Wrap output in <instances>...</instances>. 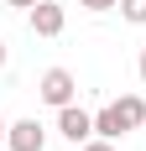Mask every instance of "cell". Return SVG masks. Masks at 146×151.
<instances>
[{
    "label": "cell",
    "mask_w": 146,
    "mask_h": 151,
    "mask_svg": "<svg viewBox=\"0 0 146 151\" xmlns=\"http://www.w3.org/2000/svg\"><path fill=\"white\" fill-rule=\"evenodd\" d=\"M37 94H42L52 109H63V104H73L78 83H73V73H68V68H47V73H42V89H37Z\"/></svg>",
    "instance_id": "6da1fadb"
},
{
    "label": "cell",
    "mask_w": 146,
    "mask_h": 151,
    "mask_svg": "<svg viewBox=\"0 0 146 151\" xmlns=\"http://www.w3.org/2000/svg\"><path fill=\"white\" fill-rule=\"evenodd\" d=\"M5 130H11V125H5V120H0V146H5Z\"/></svg>",
    "instance_id": "4fadbf2b"
},
{
    "label": "cell",
    "mask_w": 146,
    "mask_h": 151,
    "mask_svg": "<svg viewBox=\"0 0 146 151\" xmlns=\"http://www.w3.org/2000/svg\"><path fill=\"white\" fill-rule=\"evenodd\" d=\"M5 5H16V11H31V5H37V0H5Z\"/></svg>",
    "instance_id": "30bf717a"
},
{
    "label": "cell",
    "mask_w": 146,
    "mask_h": 151,
    "mask_svg": "<svg viewBox=\"0 0 146 151\" xmlns=\"http://www.w3.org/2000/svg\"><path fill=\"white\" fill-rule=\"evenodd\" d=\"M94 136H110V141L125 136V120H120V109H115V104H104L99 115H94Z\"/></svg>",
    "instance_id": "8992f818"
},
{
    "label": "cell",
    "mask_w": 146,
    "mask_h": 151,
    "mask_svg": "<svg viewBox=\"0 0 146 151\" xmlns=\"http://www.w3.org/2000/svg\"><path fill=\"white\" fill-rule=\"evenodd\" d=\"M84 151H115V141H110V136H89Z\"/></svg>",
    "instance_id": "ba28073f"
},
{
    "label": "cell",
    "mask_w": 146,
    "mask_h": 151,
    "mask_svg": "<svg viewBox=\"0 0 146 151\" xmlns=\"http://www.w3.org/2000/svg\"><path fill=\"white\" fill-rule=\"evenodd\" d=\"M115 109H120V120H125V130H141V125H146V99H141V94L115 99Z\"/></svg>",
    "instance_id": "5b68a950"
},
{
    "label": "cell",
    "mask_w": 146,
    "mask_h": 151,
    "mask_svg": "<svg viewBox=\"0 0 146 151\" xmlns=\"http://www.w3.org/2000/svg\"><path fill=\"white\" fill-rule=\"evenodd\" d=\"M120 16L131 26H146V0H120Z\"/></svg>",
    "instance_id": "52a82bcc"
},
{
    "label": "cell",
    "mask_w": 146,
    "mask_h": 151,
    "mask_svg": "<svg viewBox=\"0 0 146 151\" xmlns=\"http://www.w3.org/2000/svg\"><path fill=\"white\" fill-rule=\"evenodd\" d=\"M58 130L73 141V146H84V141L94 136V115H89V109H78V104H63V109H58Z\"/></svg>",
    "instance_id": "3957f363"
},
{
    "label": "cell",
    "mask_w": 146,
    "mask_h": 151,
    "mask_svg": "<svg viewBox=\"0 0 146 151\" xmlns=\"http://www.w3.org/2000/svg\"><path fill=\"white\" fill-rule=\"evenodd\" d=\"M5 146H11V151H42L47 146V130L37 120H16L11 130H5Z\"/></svg>",
    "instance_id": "277c9868"
},
{
    "label": "cell",
    "mask_w": 146,
    "mask_h": 151,
    "mask_svg": "<svg viewBox=\"0 0 146 151\" xmlns=\"http://www.w3.org/2000/svg\"><path fill=\"white\" fill-rule=\"evenodd\" d=\"M136 68H141V83H146V47H141V63H136Z\"/></svg>",
    "instance_id": "8fae6325"
},
{
    "label": "cell",
    "mask_w": 146,
    "mask_h": 151,
    "mask_svg": "<svg viewBox=\"0 0 146 151\" xmlns=\"http://www.w3.org/2000/svg\"><path fill=\"white\" fill-rule=\"evenodd\" d=\"M26 16H31V31L37 37H63V26H68V11H63L58 0H37Z\"/></svg>",
    "instance_id": "7a4b0ae2"
},
{
    "label": "cell",
    "mask_w": 146,
    "mask_h": 151,
    "mask_svg": "<svg viewBox=\"0 0 146 151\" xmlns=\"http://www.w3.org/2000/svg\"><path fill=\"white\" fill-rule=\"evenodd\" d=\"M0 151H11V146H0Z\"/></svg>",
    "instance_id": "5bb4252c"
},
{
    "label": "cell",
    "mask_w": 146,
    "mask_h": 151,
    "mask_svg": "<svg viewBox=\"0 0 146 151\" xmlns=\"http://www.w3.org/2000/svg\"><path fill=\"white\" fill-rule=\"evenodd\" d=\"M84 11H110V5H120V0H78Z\"/></svg>",
    "instance_id": "9c48e42d"
},
{
    "label": "cell",
    "mask_w": 146,
    "mask_h": 151,
    "mask_svg": "<svg viewBox=\"0 0 146 151\" xmlns=\"http://www.w3.org/2000/svg\"><path fill=\"white\" fill-rule=\"evenodd\" d=\"M5 58H11V52H5V37H0V68H5Z\"/></svg>",
    "instance_id": "7c38bea8"
}]
</instances>
